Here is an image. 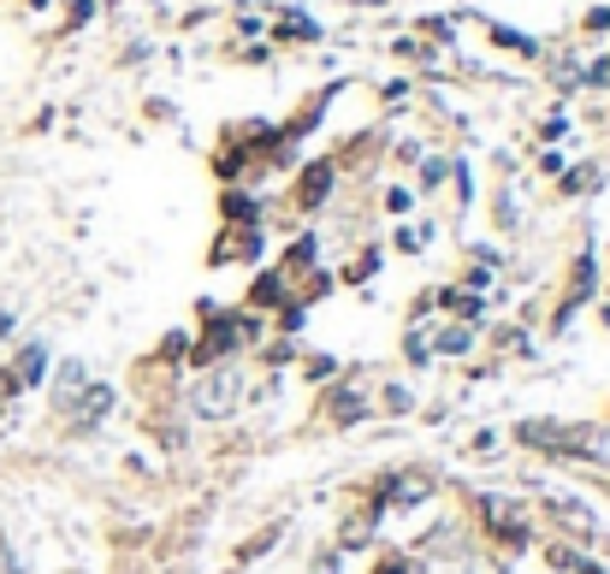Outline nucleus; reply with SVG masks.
<instances>
[{
	"label": "nucleus",
	"instance_id": "ddd939ff",
	"mask_svg": "<svg viewBox=\"0 0 610 574\" xmlns=\"http://www.w3.org/2000/svg\"><path fill=\"white\" fill-rule=\"evenodd\" d=\"M409 207H415V189H409V184H392V189H386V214H397V219H404Z\"/></svg>",
	"mask_w": 610,
	"mask_h": 574
},
{
	"label": "nucleus",
	"instance_id": "39448f33",
	"mask_svg": "<svg viewBox=\"0 0 610 574\" xmlns=\"http://www.w3.org/2000/svg\"><path fill=\"white\" fill-rule=\"evenodd\" d=\"M7 373L19 379V391H42L48 386V344H24V350L7 361Z\"/></svg>",
	"mask_w": 610,
	"mask_h": 574
},
{
	"label": "nucleus",
	"instance_id": "f8f14e48",
	"mask_svg": "<svg viewBox=\"0 0 610 574\" xmlns=\"http://www.w3.org/2000/svg\"><path fill=\"white\" fill-rule=\"evenodd\" d=\"M278 37H285V42H321V24L315 19H296V12H291V19L278 24Z\"/></svg>",
	"mask_w": 610,
	"mask_h": 574
},
{
	"label": "nucleus",
	"instance_id": "20e7f679",
	"mask_svg": "<svg viewBox=\"0 0 610 574\" xmlns=\"http://www.w3.org/2000/svg\"><path fill=\"white\" fill-rule=\"evenodd\" d=\"M427 344H433V356H475V350H480V326L433 320V326H427Z\"/></svg>",
	"mask_w": 610,
	"mask_h": 574
},
{
	"label": "nucleus",
	"instance_id": "423d86ee",
	"mask_svg": "<svg viewBox=\"0 0 610 574\" xmlns=\"http://www.w3.org/2000/svg\"><path fill=\"white\" fill-rule=\"evenodd\" d=\"M83 386H90V361H60V368H54V403L60 409H72V397L83 391Z\"/></svg>",
	"mask_w": 610,
	"mask_h": 574
},
{
	"label": "nucleus",
	"instance_id": "4468645a",
	"mask_svg": "<svg viewBox=\"0 0 610 574\" xmlns=\"http://www.w3.org/2000/svg\"><path fill=\"white\" fill-rule=\"evenodd\" d=\"M581 24H587V37H604V30H610V7H592Z\"/></svg>",
	"mask_w": 610,
	"mask_h": 574
},
{
	"label": "nucleus",
	"instance_id": "dca6fc26",
	"mask_svg": "<svg viewBox=\"0 0 610 574\" xmlns=\"http://www.w3.org/2000/svg\"><path fill=\"white\" fill-rule=\"evenodd\" d=\"M95 19V0H72V24H90Z\"/></svg>",
	"mask_w": 610,
	"mask_h": 574
},
{
	"label": "nucleus",
	"instance_id": "1a4fd4ad",
	"mask_svg": "<svg viewBox=\"0 0 610 574\" xmlns=\"http://www.w3.org/2000/svg\"><path fill=\"white\" fill-rule=\"evenodd\" d=\"M379 267H386V249L374 243V249H362V255L350 260V267H344V285H368V278H374Z\"/></svg>",
	"mask_w": 610,
	"mask_h": 574
},
{
	"label": "nucleus",
	"instance_id": "f3484780",
	"mask_svg": "<svg viewBox=\"0 0 610 574\" xmlns=\"http://www.w3.org/2000/svg\"><path fill=\"white\" fill-rule=\"evenodd\" d=\"M12 332H19V315H12V308H0V344H7Z\"/></svg>",
	"mask_w": 610,
	"mask_h": 574
},
{
	"label": "nucleus",
	"instance_id": "9d476101",
	"mask_svg": "<svg viewBox=\"0 0 610 574\" xmlns=\"http://www.w3.org/2000/svg\"><path fill=\"white\" fill-rule=\"evenodd\" d=\"M404 361H409V368H433V344H427V326H409V332H404Z\"/></svg>",
	"mask_w": 610,
	"mask_h": 574
},
{
	"label": "nucleus",
	"instance_id": "0eeeda50",
	"mask_svg": "<svg viewBox=\"0 0 610 574\" xmlns=\"http://www.w3.org/2000/svg\"><path fill=\"white\" fill-rule=\"evenodd\" d=\"M296 373H303V386L326 391V386L338 379V356H333V350H308V356H303V368H296Z\"/></svg>",
	"mask_w": 610,
	"mask_h": 574
},
{
	"label": "nucleus",
	"instance_id": "f03ea898",
	"mask_svg": "<svg viewBox=\"0 0 610 574\" xmlns=\"http://www.w3.org/2000/svg\"><path fill=\"white\" fill-rule=\"evenodd\" d=\"M321 414L333 427H356V421H374V397H368V379H362V368L350 373V379H333L326 386V403H321Z\"/></svg>",
	"mask_w": 610,
	"mask_h": 574
},
{
	"label": "nucleus",
	"instance_id": "a211bd4d",
	"mask_svg": "<svg viewBox=\"0 0 610 574\" xmlns=\"http://www.w3.org/2000/svg\"><path fill=\"white\" fill-rule=\"evenodd\" d=\"M599 320H604V332H610V303H604V308H599Z\"/></svg>",
	"mask_w": 610,
	"mask_h": 574
},
{
	"label": "nucleus",
	"instance_id": "2eb2a0df",
	"mask_svg": "<svg viewBox=\"0 0 610 574\" xmlns=\"http://www.w3.org/2000/svg\"><path fill=\"white\" fill-rule=\"evenodd\" d=\"M539 172H546V178H563V154L546 148V154H539Z\"/></svg>",
	"mask_w": 610,
	"mask_h": 574
},
{
	"label": "nucleus",
	"instance_id": "9b49d317",
	"mask_svg": "<svg viewBox=\"0 0 610 574\" xmlns=\"http://www.w3.org/2000/svg\"><path fill=\"white\" fill-rule=\"evenodd\" d=\"M427 243H433V225H397L392 249H404V255H421Z\"/></svg>",
	"mask_w": 610,
	"mask_h": 574
},
{
	"label": "nucleus",
	"instance_id": "f257e3e1",
	"mask_svg": "<svg viewBox=\"0 0 610 574\" xmlns=\"http://www.w3.org/2000/svg\"><path fill=\"white\" fill-rule=\"evenodd\" d=\"M243 391H250V379L237 373V361L202 368V373H190V414L196 421H232L243 409Z\"/></svg>",
	"mask_w": 610,
	"mask_h": 574
},
{
	"label": "nucleus",
	"instance_id": "6e6552de",
	"mask_svg": "<svg viewBox=\"0 0 610 574\" xmlns=\"http://www.w3.org/2000/svg\"><path fill=\"white\" fill-rule=\"evenodd\" d=\"M374 414H386V421H404V414H415V391L404 386V379H386V391H379Z\"/></svg>",
	"mask_w": 610,
	"mask_h": 574
},
{
	"label": "nucleus",
	"instance_id": "7ed1b4c3",
	"mask_svg": "<svg viewBox=\"0 0 610 574\" xmlns=\"http://www.w3.org/2000/svg\"><path fill=\"white\" fill-rule=\"evenodd\" d=\"M333 196H338V161L333 154H321V161H308L303 172H296V207H303V214L333 207Z\"/></svg>",
	"mask_w": 610,
	"mask_h": 574
}]
</instances>
